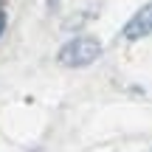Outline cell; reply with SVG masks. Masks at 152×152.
Returning <instances> with one entry per match:
<instances>
[{
  "mask_svg": "<svg viewBox=\"0 0 152 152\" xmlns=\"http://www.w3.org/2000/svg\"><path fill=\"white\" fill-rule=\"evenodd\" d=\"M121 34H124V39H141V37H147V34H152V0L147 6H141V9L127 20V26H124Z\"/></svg>",
  "mask_w": 152,
  "mask_h": 152,
  "instance_id": "obj_2",
  "label": "cell"
},
{
  "mask_svg": "<svg viewBox=\"0 0 152 152\" xmlns=\"http://www.w3.org/2000/svg\"><path fill=\"white\" fill-rule=\"evenodd\" d=\"M56 6H59V0H48V9H51V11H54Z\"/></svg>",
  "mask_w": 152,
  "mask_h": 152,
  "instance_id": "obj_4",
  "label": "cell"
},
{
  "mask_svg": "<svg viewBox=\"0 0 152 152\" xmlns=\"http://www.w3.org/2000/svg\"><path fill=\"white\" fill-rule=\"evenodd\" d=\"M3 28H6V14L0 11V34H3Z\"/></svg>",
  "mask_w": 152,
  "mask_h": 152,
  "instance_id": "obj_3",
  "label": "cell"
},
{
  "mask_svg": "<svg viewBox=\"0 0 152 152\" xmlns=\"http://www.w3.org/2000/svg\"><path fill=\"white\" fill-rule=\"evenodd\" d=\"M99 56H102V42L96 37H73L59 48L56 59L65 68H85L90 62H96Z\"/></svg>",
  "mask_w": 152,
  "mask_h": 152,
  "instance_id": "obj_1",
  "label": "cell"
}]
</instances>
